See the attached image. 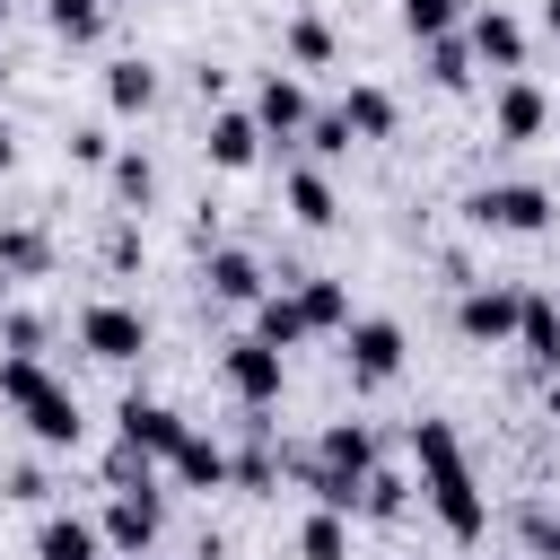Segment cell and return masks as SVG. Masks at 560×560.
<instances>
[{
  "label": "cell",
  "mask_w": 560,
  "mask_h": 560,
  "mask_svg": "<svg viewBox=\"0 0 560 560\" xmlns=\"http://www.w3.org/2000/svg\"><path fill=\"white\" fill-rule=\"evenodd\" d=\"M0 341H9V350H35V341H44V324H35V315H18V306H0Z\"/></svg>",
  "instance_id": "cell-34"
},
{
  "label": "cell",
  "mask_w": 560,
  "mask_h": 560,
  "mask_svg": "<svg viewBox=\"0 0 560 560\" xmlns=\"http://www.w3.org/2000/svg\"><path fill=\"white\" fill-rule=\"evenodd\" d=\"M542 114H551V105H542V88H534V79H508V88H499V105H490V131H499L508 149H525V140L542 131Z\"/></svg>",
  "instance_id": "cell-10"
},
{
  "label": "cell",
  "mask_w": 560,
  "mask_h": 560,
  "mask_svg": "<svg viewBox=\"0 0 560 560\" xmlns=\"http://www.w3.org/2000/svg\"><path fill=\"white\" fill-rule=\"evenodd\" d=\"M341 332H350V376H359V385H385V376L402 368V324L359 315V324H341Z\"/></svg>",
  "instance_id": "cell-7"
},
{
  "label": "cell",
  "mask_w": 560,
  "mask_h": 560,
  "mask_svg": "<svg viewBox=\"0 0 560 560\" xmlns=\"http://www.w3.org/2000/svg\"><path fill=\"white\" fill-rule=\"evenodd\" d=\"M0 26H9V0H0Z\"/></svg>",
  "instance_id": "cell-41"
},
{
  "label": "cell",
  "mask_w": 560,
  "mask_h": 560,
  "mask_svg": "<svg viewBox=\"0 0 560 560\" xmlns=\"http://www.w3.org/2000/svg\"><path fill=\"white\" fill-rule=\"evenodd\" d=\"M455 332L464 341H516V298L508 289H464L455 298Z\"/></svg>",
  "instance_id": "cell-9"
},
{
  "label": "cell",
  "mask_w": 560,
  "mask_h": 560,
  "mask_svg": "<svg viewBox=\"0 0 560 560\" xmlns=\"http://www.w3.org/2000/svg\"><path fill=\"white\" fill-rule=\"evenodd\" d=\"M464 210H472V228H499V236H542L551 228V192L542 184H481Z\"/></svg>",
  "instance_id": "cell-3"
},
{
  "label": "cell",
  "mask_w": 560,
  "mask_h": 560,
  "mask_svg": "<svg viewBox=\"0 0 560 560\" xmlns=\"http://www.w3.org/2000/svg\"><path fill=\"white\" fill-rule=\"evenodd\" d=\"M0 306H9V271H0Z\"/></svg>",
  "instance_id": "cell-40"
},
{
  "label": "cell",
  "mask_w": 560,
  "mask_h": 560,
  "mask_svg": "<svg viewBox=\"0 0 560 560\" xmlns=\"http://www.w3.org/2000/svg\"><path fill=\"white\" fill-rule=\"evenodd\" d=\"M201 280H210V298H228V306H254V298H262V262H254V254H236V245H219Z\"/></svg>",
  "instance_id": "cell-14"
},
{
  "label": "cell",
  "mask_w": 560,
  "mask_h": 560,
  "mask_svg": "<svg viewBox=\"0 0 560 560\" xmlns=\"http://www.w3.org/2000/svg\"><path fill=\"white\" fill-rule=\"evenodd\" d=\"M114 166V201H131V210H149V192H158V175H149V158L140 149H122V158H105Z\"/></svg>",
  "instance_id": "cell-30"
},
{
  "label": "cell",
  "mask_w": 560,
  "mask_h": 560,
  "mask_svg": "<svg viewBox=\"0 0 560 560\" xmlns=\"http://www.w3.org/2000/svg\"><path fill=\"white\" fill-rule=\"evenodd\" d=\"M298 551H306V560H350V525H341L332 508H315V516L298 525Z\"/></svg>",
  "instance_id": "cell-25"
},
{
  "label": "cell",
  "mask_w": 560,
  "mask_h": 560,
  "mask_svg": "<svg viewBox=\"0 0 560 560\" xmlns=\"http://www.w3.org/2000/svg\"><path fill=\"white\" fill-rule=\"evenodd\" d=\"M411 455H420V490H429L438 525H446L455 542H481V534H490V508H481V481H472L455 429H446V420H411Z\"/></svg>",
  "instance_id": "cell-1"
},
{
  "label": "cell",
  "mask_w": 560,
  "mask_h": 560,
  "mask_svg": "<svg viewBox=\"0 0 560 560\" xmlns=\"http://www.w3.org/2000/svg\"><path fill=\"white\" fill-rule=\"evenodd\" d=\"M114 420H122V446H131V455H149V464H166V455L184 446V420H175L166 402H140V394H131Z\"/></svg>",
  "instance_id": "cell-8"
},
{
  "label": "cell",
  "mask_w": 560,
  "mask_h": 560,
  "mask_svg": "<svg viewBox=\"0 0 560 560\" xmlns=\"http://www.w3.org/2000/svg\"><path fill=\"white\" fill-rule=\"evenodd\" d=\"M315 464H332V472H359V481H368V464H376V438H368L359 420H332V429H324V446H315Z\"/></svg>",
  "instance_id": "cell-20"
},
{
  "label": "cell",
  "mask_w": 560,
  "mask_h": 560,
  "mask_svg": "<svg viewBox=\"0 0 560 560\" xmlns=\"http://www.w3.org/2000/svg\"><path fill=\"white\" fill-rule=\"evenodd\" d=\"M158 525H166L158 490H149V481H131V490H114V508H105V525H96V534H105L114 551H131V560H140V551L158 542Z\"/></svg>",
  "instance_id": "cell-6"
},
{
  "label": "cell",
  "mask_w": 560,
  "mask_h": 560,
  "mask_svg": "<svg viewBox=\"0 0 560 560\" xmlns=\"http://www.w3.org/2000/svg\"><path fill=\"white\" fill-rule=\"evenodd\" d=\"M166 464H175L184 490H228V446H219V438H192V429H184V446H175Z\"/></svg>",
  "instance_id": "cell-15"
},
{
  "label": "cell",
  "mask_w": 560,
  "mask_h": 560,
  "mask_svg": "<svg viewBox=\"0 0 560 560\" xmlns=\"http://www.w3.org/2000/svg\"><path fill=\"white\" fill-rule=\"evenodd\" d=\"M306 140H315L324 158H341V149H350V122H341V114H324V122H306Z\"/></svg>",
  "instance_id": "cell-35"
},
{
  "label": "cell",
  "mask_w": 560,
  "mask_h": 560,
  "mask_svg": "<svg viewBox=\"0 0 560 560\" xmlns=\"http://www.w3.org/2000/svg\"><path fill=\"white\" fill-rule=\"evenodd\" d=\"M44 262H52V236L44 228H0V271L9 280H35Z\"/></svg>",
  "instance_id": "cell-23"
},
{
  "label": "cell",
  "mask_w": 560,
  "mask_h": 560,
  "mask_svg": "<svg viewBox=\"0 0 560 560\" xmlns=\"http://www.w3.org/2000/svg\"><path fill=\"white\" fill-rule=\"evenodd\" d=\"M289 61H298V70H324V61H332V26H324V18H289Z\"/></svg>",
  "instance_id": "cell-28"
},
{
  "label": "cell",
  "mask_w": 560,
  "mask_h": 560,
  "mask_svg": "<svg viewBox=\"0 0 560 560\" xmlns=\"http://www.w3.org/2000/svg\"><path fill=\"white\" fill-rule=\"evenodd\" d=\"M516 350L542 359V368H560V306L551 298H516Z\"/></svg>",
  "instance_id": "cell-16"
},
{
  "label": "cell",
  "mask_w": 560,
  "mask_h": 560,
  "mask_svg": "<svg viewBox=\"0 0 560 560\" xmlns=\"http://www.w3.org/2000/svg\"><path fill=\"white\" fill-rule=\"evenodd\" d=\"M341 122H350V140H394V96L359 79V88L341 96Z\"/></svg>",
  "instance_id": "cell-19"
},
{
  "label": "cell",
  "mask_w": 560,
  "mask_h": 560,
  "mask_svg": "<svg viewBox=\"0 0 560 560\" xmlns=\"http://www.w3.org/2000/svg\"><path fill=\"white\" fill-rule=\"evenodd\" d=\"M79 350H88V359H105V368L140 359V350H149V324H140V306H122V298H96V306L79 315Z\"/></svg>",
  "instance_id": "cell-4"
},
{
  "label": "cell",
  "mask_w": 560,
  "mask_h": 560,
  "mask_svg": "<svg viewBox=\"0 0 560 560\" xmlns=\"http://www.w3.org/2000/svg\"><path fill=\"white\" fill-rule=\"evenodd\" d=\"M96 551H105V534L88 516H44L35 525V560H96Z\"/></svg>",
  "instance_id": "cell-17"
},
{
  "label": "cell",
  "mask_w": 560,
  "mask_h": 560,
  "mask_svg": "<svg viewBox=\"0 0 560 560\" xmlns=\"http://www.w3.org/2000/svg\"><path fill=\"white\" fill-rule=\"evenodd\" d=\"M254 122H262V140H289V131H306V88L298 79H262V96H254Z\"/></svg>",
  "instance_id": "cell-12"
},
{
  "label": "cell",
  "mask_w": 560,
  "mask_h": 560,
  "mask_svg": "<svg viewBox=\"0 0 560 560\" xmlns=\"http://www.w3.org/2000/svg\"><path fill=\"white\" fill-rule=\"evenodd\" d=\"M105 105H114V114H149V105H158V70H149V61H114V70H105Z\"/></svg>",
  "instance_id": "cell-21"
},
{
  "label": "cell",
  "mask_w": 560,
  "mask_h": 560,
  "mask_svg": "<svg viewBox=\"0 0 560 560\" xmlns=\"http://www.w3.org/2000/svg\"><path fill=\"white\" fill-rule=\"evenodd\" d=\"M9 166H18V140H9V122H0V175H9Z\"/></svg>",
  "instance_id": "cell-37"
},
{
  "label": "cell",
  "mask_w": 560,
  "mask_h": 560,
  "mask_svg": "<svg viewBox=\"0 0 560 560\" xmlns=\"http://www.w3.org/2000/svg\"><path fill=\"white\" fill-rule=\"evenodd\" d=\"M0 394L18 402V420L35 429V446H79V429H88V420H79V394L52 385L35 350H9V359H0Z\"/></svg>",
  "instance_id": "cell-2"
},
{
  "label": "cell",
  "mask_w": 560,
  "mask_h": 560,
  "mask_svg": "<svg viewBox=\"0 0 560 560\" xmlns=\"http://www.w3.org/2000/svg\"><path fill=\"white\" fill-rule=\"evenodd\" d=\"M70 158H79V166H105L114 140H105V131H70Z\"/></svg>",
  "instance_id": "cell-36"
},
{
  "label": "cell",
  "mask_w": 560,
  "mask_h": 560,
  "mask_svg": "<svg viewBox=\"0 0 560 560\" xmlns=\"http://www.w3.org/2000/svg\"><path fill=\"white\" fill-rule=\"evenodd\" d=\"M254 158H262V122H254V114H210V166L245 175Z\"/></svg>",
  "instance_id": "cell-13"
},
{
  "label": "cell",
  "mask_w": 560,
  "mask_h": 560,
  "mask_svg": "<svg viewBox=\"0 0 560 560\" xmlns=\"http://www.w3.org/2000/svg\"><path fill=\"white\" fill-rule=\"evenodd\" d=\"M44 18H52V35H61V44H96L105 0H44Z\"/></svg>",
  "instance_id": "cell-26"
},
{
  "label": "cell",
  "mask_w": 560,
  "mask_h": 560,
  "mask_svg": "<svg viewBox=\"0 0 560 560\" xmlns=\"http://www.w3.org/2000/svg\"><path fill=\"white\" fill-rule=\"evenodd\" d=\"M516 534H525V551H534V560H560V516H551V508H525V516H516Z\"/></svg>",
  "instance_id": "cell-32"
},
{
  "label": "cell",
  "mask_w": 560,
  "mask_h": 560,
  "mask_svg": "<svg viewBox=\"0 0 560 560\" xmlns=\"http://www.w3.org/2000/svg\"><path fill=\"white\" fill-rule=\"evenodd\" d=\"M306 490H315V508H332V516H359V472H332V464H306Z\"/></svg>",
  "instance_id": "cell-27"
},
{
  "label": "cell",
  "mask_w": 560,
  "mask_h": 560,
  "mask_svg": "<svg viewBox=\"0 0 560 560\" xmlns=\"http://www.w3.org/2000/svg\"><path fill=\"white\" fill-rule=\"evenodd\" d=\"M429 79H438V88H464V79H472V44H464V35H429Z\"/></svg>",
  "instance_id": "cell-29"
},
{
  "label": "cell",
  "mask_w": 560,
  "mask_h": 560,
  "mask_svg": "<svg viewBox=\"0 0 560 560\" xmlns=\"http://www.w3.org/2000/svg\"><path fill=\"white\" fill-rule=\"evenodd\" d=\"M542 26H551V35H560V0H542Z\"/></svg>",
  "instance_id": "cell-38"
},
{
  "label": "cell",
  "mask_w": 560,
  "mask_h": 560,
  "mask_svg": "<svg viewBox=\"0 0 560 560\" xmlns=\"http://www.w3.org/2000/svg\"><path fill=\"white\" fill-rule=\"evenodd\" d=\"M289 219H298V228H332V219H341V201H332V184H324L315 166L289 175Z\"/></svg>",
  "instance_id": "cell-22"
},
{
  "label": "cell",
  "mask_w": 560,
  "mask_h": 560,
  "mask_svg": "<svg viewBox=\"0 0 560 560\" xmlns=\"http://www.w3.org/2000/svg\"><path fill=\"white\" fill-rule=\"evenodd\" d=\"M280 376H289V368H280V350H271V341H254V332H245V341H228V385H236V402H245V411H271V402H280Z\"/></svg>",
  "instance_id": "cell-5"
},
{
  "label": "cell",
  "mask_w": 560,
  "mask_h": 560,
  "mask_svg": "<svg viewBox=\"0 0 560 560\" xmlns=\"http://www.w3.org/2000/svg\"><path fill=\"white\" fill-rule=\"evenodd\" d=\"M359 508H368V516H402V481L368 464V481H359Z\"/></svg>",
  "instance_id": "cell-33"
},
{
  "label": "cell",
  "mask_w": 560,
  "mask_h": 560,
  "mask_svg": "<svg viewBox=\"0 0 560 560\" xmlns=\"http://www.w3.org/2000/svg\"><path fill=\"white\" fill-rule=\"evenodd\" d=\"M254 341L298 350V341H306V306H298V298H280V289H262V298H254Z\"/></svg>",
  "instance_id": "cell-18"
},
{
  "label": "cell",
  "mask_w": 560,
  "mask_h": 560,
  "mask_svg": "<svg viewBox=\"0 0 560 560\" xmlns=\"http://www.w3.org/2000/svg\"><path fill=\"white\" fill-rule=\"evenodd\" d=\"M551 420H560V376H551Z\"/></svg>",
  "instance_id": "cell-39"
},
{
  "label": "cell",
  "mask_w": 560,
  "mask_h": 560,
  "mask_svg": "<svg viewBox=\"0 0 560 560\" xmlns=\"http://www.w3.org/2000/svg\"><path fill=\"white\" fill-rule=\"evenodd\" d=\"M464 44H472V61H490V70H525V26H516L508 9H481Z\"/></svg>",
  "instance_id": "cell-11"
},
{
  "label": "cell",
  "mask_w": 560,
  "mask_h": 560,
  "mask_svg": "<svg viewBox=\"0 0 560 560\" xmlns=\"http://www.w3.org/2000/svg\"><path fill=\"white\" fill-rule=\"evenodd\" d=\"M455 18H464V0H402V26L429 44V35H455Z\"/></svg>",
  "instance_id": "cell-31"
},
{
  "label": "cell",
  "mask_w": 560,
  "mask_h": 560,
  "mask_svg": "<svg viewBox=\"0 0 560 560\" xmlns=\"http://www.w3.org/2000/svg\"><path fill=\"white\" fill-rule=\"evenodd\" d=\"M298 306H306V332L350 324V289H341V280H306V289H298Z\"/></svg>",
  "instance_id": "cell-24"
}]
</instances>
